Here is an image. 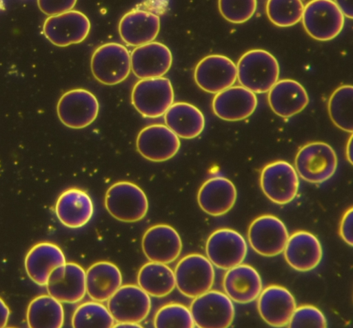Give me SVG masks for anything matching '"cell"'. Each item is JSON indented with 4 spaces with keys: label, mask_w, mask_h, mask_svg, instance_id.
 <instances>
[{
    "label": "cell",
    "mask_w": 353,
    "mask_h": 328,
    "mask_svg": "<svg viewBox=\"0 0 353 328\" xmlns=\"http://www.w3.org/2000/svg\"><path fill=\"white\" fill-rule=\"evenodd\" d=\"M283 252L287 263L293 269L301 272L315 269L323 256L318 238L305 231H298L289 236Z\"/></svg>",
    "instance_id": "7402d4cb"
},
{
    "label": "cell",
    "mask_w": 353,
    "mask_h": 328,
    "mask_svg": "<svg viewBox=\"0 0 353 328\" xmlns=\"http://www.w3.org/2000/svg\"><path fill=\"white\" fill-rule=\"evenodd\" d=\"M195 326L199 328H226L235 315L234 306L223 292L209 290L193 298L190 307Z\"/></svg>",
    "instance_id": "ba28073f"
},
{
    "label": "cell",
    "mask_w": 353,
    "mask_h": 328,
    "mask_svg": "<svg viewBox=\"0 0 353 328\" xmlns=\"http://www.w3.org/2000/svg\"><path fill=\"white\" fill-rule=\"evenodd\" d=\"M1 1V0H0Z\"/></svg>",
    "instance_id": "f6af8a7d"
},
{
    "label": "cell",
    "mask_w": 353,
    "mask_h": 328,
    "mask_svg": "<svg viewBox=\"0 0 353 328\" xmlns=\"http://www.w3.org/2000/svg\"><path fill=\"white\" fill-rule=\"evenodd\" d=\"M303 26L318 41H329L342 31L345 16L333 0H311L304 6Z\"/></svg>",
    "instance_id": "5b68a950"
},
{
    "label": "cell",
    "mask_w": 353,
    "mask_h": 328,
    "mask_svg": "<svg viewBox=\"0 0 353 328\" xmlns=\"http://www.w3.org/2000/svg\"><path fill=\"white\" fill-rule=\"evenodd\" d=\"M113 327H142L140 323H134V322H117L114 324Z\"/></svg>",
    "instance_id": "7bdbcfd3"
},
{
    "label": "cell",
    "mask_w": 353,
    "mask_h": 328,
    "mask_svg": "<svg viewBox=\"0 0 353 328\" xmlns=\"http://www.w3.org/2000/svg\"><path fill=\"white\" fill-rule=\"evenodd\" d=\"M26 319L30 328H60L64 322L61 302L50 295H40L29 303Z\"/></svg>",
    "instance_id": "1f68e13d"
},
{
    "label": "cell",
    "mask_w": 353,
    "mask_h": 328,
    "mask_svg": "<svg viewBox=\"0 0 353 328\" xmlns=\"http://www.w3.org/2000/svg\"><path fill=\"white\" fill-rule=\"evenodd\" d=\"M104 204L112 217L124 222L140 221L146 215L149 206L144 191L128 181L111 185L106 191Z\"/></svg>",
    "instance_id": "7a4b0ae2"
},
{
    "label": "cell",
    "mask_w": 353,
    "mask_h": 328,
    "mask_svg": "<svg viewBox=\"0 0 353 328\" xmlns=\"http://www.w3.org/2000/svg\"><path fill=\"white\" fill-rule=\"evenodd\" d=\"M122 282L120 269L108 261L97 262L85 271L86 293L92 300L106 302Z\"/></svg>",
    "instance_id": "f1b7e54d"
},
{
    "label": "cell",
    "mask_w": 353,
    "mask_h": 328,
    "mask_svg": "<svg viewBox=\"0 0 353 328\" xmlns=\"http://www.w3.org/2000/svg\"><path fill=\"white\" fill-rule=\"evenodd\" d=\"M219 10L222 17L233 23L248 21L255 13L256 0H219Z\"/></svg>",
    "instance_id": "8d00e7d4"
},
{
    "label": "cell",
    "mask_w": 353,
    "mask_h": 328,
    "mask_svg": "<svg viewBox=\"0 0 353 328\" xmlns=\"http://www.w3.org/2000/svg\"><path fill=\"white\" fill-rule=\"evenodd\" d=\"M352 85L337 88L328 101V113L334 124L341 130L352 133Z\"/></svg>",
    "instance_id": "d6a6232c"
},
{
    "label": "cell",
    "mask_w": 353,
    "mask_h": 328,
    "mask_svg": "<svg viewBox=\"0 0 353 328\" xmlns=\"http://www.w3.org/2000/svg\"><path fill=\"white\" fill-rule=\"evenodd\" d=\"M99 104L96 96L88 90L75 88L63 93L57 105L59 120L65 126L81 129L97 118Z\"/></svg>",
    "instance_id": "30bf717a"
},
{
    "label": "cell",
    "mask_w": 353,
    "mask_h": 328,
    "mask_svg": "<svg viewBox=\"0 0 353 328\" xmlns=\"http://www.w3.org/2000/svg\"><path fill=\"white\" fill-rule=\"evenodd\" d=\"M182 247L179 233L165 224L151 226L141 239L142 251L149 261L168 264L179 258Z\"/></svg>",
    "instance_id": "ac0fdd59"
},
{
    "label": "cell",
    "mask_w": 353,
    "mask_h": 328,
    "mask_svg": "<svg viewBox=\"0 0 353 328\" xmlns=\"http://www.w3.org/2000/svg\"><path fill=\"white\" fill-rule=\"evenodd\" d=\"M77 0H37L39 10L48 16L72 10Z\"/></svg>",
    "instance_id": "f35d334b"
},
{
    "label": "cell",
    "mask_w": 353,
    "mask_h": 328,
    "mask_svg": "<svg viewBox=\"0 0 353 328\" xmlns=\"http://www.w3.org/2000/svg\"><path fill=\"white\" fill-rule=\"evenodd\" d=\"M172 64L170 50L157 41L137 46L130 54L131 70L139 79L163 77L168 72Z\"/></svg>",
    "instance_id": "d6986e66"
},
{
    "label": "cell",
    "mask_w": 353,
    "mask_h": 328,
    "mask_svg": "<svg viewBox=\"0 0 353 328\" xmlns=\"http://www.w3.org/2000/svg\"><path fill=\"white\" fill-rule=\"evenodd\" d=\"M205 253L213 266L228 270L243 262L248 253V245L239 232L231 229H219L208 237Z\"/></svg>",
    "instance_id": "8fae6325"
},
{
    "label": "cell",
    "mask_w": 353,
    "mask_h": 328,
    "mask_svg": "<svg viewBox=\"0 0 353 328\" xmlns=\"http://www.w3.org/2000/svg\"><path fill=\"white\" fill-rule=\"evenodd\" d=\"M90 68L94 77L100 83L107 86L118 84L130 75V52L121 44H104L94 51Z\"/></svg>",
    "instance_id": "52a82bcc"
},
{
    "label": "cell",
    "mask_w": 353,
    "mask_h": 328,
    "mask_svg": "<svg viewBox=\"0 0 353 328\" xmlns=\"http://www.w3.org/2000/svg\"><path fill=\"white\" fill-rule=\"evenodd\" d=\"M288 327L325 328L327 327V320L324 314L317 307L305 305L296 307Z\"/></svg>",
    "instance_id": "74e56055"
},
{
    "label": "cell",
    "mask_w": 353,
    "mask_h": 328,
    "mask_svg": "<svg viewBox=\"0 0 353 328\" xmlns=\"http://www.w3.org/2000/svg\"><path fill=\"white\" fill-rule=\"evenodd\" d=\"M90 28V21L85 15L79 10H71L48 16L43 23V32L54 46L65 47L85 40Z\"/></svg>",
    "instance_id": "7c38bea8"
},
{
    "label": "cell",
    "mask_w": 353,
    "mask_h": 328,
    "mask_svg": "<svg viewBox=\"0 0 353 328\" xmlns=\"http://www.w3.org/2000/svg\"><path fill=\"white\" fill-rule=\"evenodd\" d=\"M194 78L203 90L216 94L230 86L237 79L236 65L222 55H210L196 64Z\"/></svg>",
    "instance_id": "9a60e30c"
},
{
    "label": "cell",
    "mask_w": 353,
    "mask_h": 328,
    "mask_svg": "<svg viewBox=\"0 0 353 328\" xmlns=\"http://www.w3.org/2000/svg\"><path fill=\"white\" fill-rule=\"evenodd\" d=\"M49 295L61 303L74 304L85 296V271L75 262H65L55 268L46 284Z\"/></svg>",
    "instance_id": "2e32d148"
},
{
    "label": "cell",
    "mask_w": 353,
    "mask_h": 328,
    "mask_svg": "<svg viewBox=\"0 0 353 328\" xmlns=\"http://www.w3.org/2000/svg\"><path fill=\"white\" fill-rule=\"evenodd\" d=\"M257 301L260 316L270 326H288L296 307L293 295L286 288L272 284L262 289Z\"/></svg>",
    "instance_id": "ffe728a7"
},
{
    "label": "cell",
    "mask_w": 353,
    "mask_h": 328,
    "mask_svg": "<svg viewBox=\"0 0 353 328\" xmlns=\"http://www.w3.org/2000/svg\"><path fill=\"white\" fill-rule=\"evenodd\" d=\"M288 238L285 225L273 215H263L255 218L248 231V239L252 249L265 257L281 254Z\"/></svg>",
    "instance_id": "4fadbf2b"
},
{
    "label": "cell",
    "mask_w": 353,
    "mask_h": 328,
    "mask_svg": "<svg viewBox=\"0 0 353 328\" xmlns=\"http://www.w3.org/2000/svg\"><path fill=\"white\" fill-rule=\"evenodd\" d=\"M10 315V311L8 305L0 298V328L6 327Z\"/></svg>",
    "instance_id": "b9f144b4"
},
{
    "label": "cell",
    "mask_w": 353,
    "mask_h": 328,
    "mask_svg": "<svg viewBox=\"0 0 353 328\" xmlns=\"http://www.w3.org/2000/svg\"><path fill=\"white\" fill-rule=\"evenodd\" d=\"M179 137L166 125L154 124L140 131L136 139L139 154L152 162H161L173 157L179 151Z\"/></svg>",
    "instance_id": "e0dca14e"
},
{
    "label": "cell",
    "mask_w": 353,
    "mask_h": 328,
    "mask_svg": "<svg viewBox=\"0 0 353 328\" xmlns=\"http://www.w3.org/2000/svg\"><path fill=\"white\" fill-rule=\"evenodd\" d=\"M257 102L254 93L242 86H232L215 95L212 106L220 119L235 122L250 117L256 110Z\"/></svg>",
    "instance_id": "44dd1931"
},
{
    "label": "cell",
    "mask_w": 353,
    "mask_h": 328,
    "mask_svg": "<svg viewBox=\"0 0 353 328\" xmlns=\"http://www.w3.org/2000/svg\"><path fill=\"white\" fill-rule=\"evenodd\" d=\"M338 164L333 148L323 142L305 144L298 151L294 161L297 174L305 181L321 184L335 173Z\"/></svg>",
    "instance_id": "3957f363"
},
{
    "label": "cell",
    "mask_w": 353,
    "mask_h": 328,
    "mask_svg": "<svg viewBox=\"0 0 353 328\" xmlns=\"http://www.w3.org/2000/svg\"><path fill=\"white\" fill-rule=\"evenodd\" d=\"M260 186L265 195L272 202L284 205L292 202L299 186L298 174L290 163L278 160L262 169Z\"/></svg>",
    "instance_id": "9c48e42d"
},
{
    "label": "cell",
    "mask_w": 353,
    "mask_h": 328,
    "mask_svg": "<svg viewBox=\"0 0 353 328\" xmlns=\"http://www.w3.org/2000/svg\"><path fill=\"white\" fill-rule=\"evenodd\" d=\"M174 273L176 287L190 298L210 290L215 278L213 264L207 257L199 253H190L180 259Z\"/></svg>",
    "instance_id": "277c9868"
},
{
    "label": "cell",
    "mask_w": 353,
    "mask_h": 328,
    "mask_svg": "<svg viewBox=\"0 0 353 328\" xmlns=\"http://www.w3.org/2000/svg\"><path fill=\"white\" fill-rule=\"evenodd\" d=\"M236 70L241 86L254 93L268 92L278 81L280 73L276 57L263 49L245 52L237 62Z\"/></svg>",
    "instance_id": "6da1fadb"
},
{
    "label": "cell",
    "mask_w": 353,
    "mask_h": 328,
    "mask_svg": "<svg viewBox=\"0 0 353 328\" xmlns=\"http://www.w3.org/2000/svg\"><path fill=\"white\" fill-rule=\"evenodd\" d=\"M268 100L276 115L288 118L299 113L307 106L309 97L300 83L284 79L278 80L270 89Z\"/></svg>",
    "instance_id": "4316f807"
},
{
    "label": "cell",
    "mask_w": 353,
    "mask_h": 328,
    "mask_svg": "<svg viewBox=\"0 0 353 328\" xmlns=\"http://www.w3.org/2000/svg\"><path fill=\"white\" fill-rule=\"evenodd\" d=\"M303 9L301 0H268L265 6L269 20L281 28L290 27L299 22Z\"/></svg>",
    "instance_id": "e575fe53"
},
{
    "label": "cell",
    "mask_w": 353,
    "mask_h": 328,
    "mask_svg": "<svg viewBox=\"0 0 353 328\" xmlns=\"http://www.w3.org/2000/svg\"><path fill=\"white\" fill-rule=\"evenodd\" d=\"M352 135H351V136L348 140L347 144V150H346L347 158L350 164H352Z\"/></svg>",
    "instance_id": "ee69618b"
},
{
    "label": "cell",
    "mask_w": 353,
    "mask_h": 328,
    "mask_svg": "<svg viewBox=\"0 0 353 328\" xmlns=\"http://www.w3.org/2000/svg\"><path fill=\"white\" fill-rule=\"evenodd\" d=\"M352 210V207H350L345 211L339 226V234L341 238L350 247L353 244Z\"/></svg>",
    "instance_id": "ab89813d"
},
{
    "label": "cell",
    "mask_w": 353,
    "mask_h": 328,
    "mask_svg": "<svg viewBox=\"0 0 353 328\" xmlns=\"http://www.w3.org/2000/svg\"><path fill=\"white\" fill-rule=\"evenodd\" d=\"M65 262V255L59 246L43 242L29 250L24 264L29 278L37 284L46 286L51 272Z\"/></svg>",
    "instance_id": "83f0119b"
},
{
    "label": "cell",
    "mask_w": 353,
    "mask_h": 328,
    "mask_svg": "<svg viewBox=\"0 0 353 328\" xmlns=\"http://www.w3.org/2000/svg\"><path fill=\"white\" fill-rule=\"evenodd\" d=\"M174 90L168 78L141 79L132 90L131 102L143 117L157 118L165 114L174 102Z\"/></svg>",
    "instance_id": "8992f818"
},
{
    "label": "cell",
    "mask_w": 353,
    "mask_h": 328,
    "mask_svg": "<svg viewBox=\"0 0 353 328\" xmlns=\"http://www.w3.org/2000/svg\"><path fill=\"white\" fill-rule=\"evenodd\" d=\"M150 296L139 285H121L107 300V307L117 322L140 323L148 316Z\"/></svg>",
    "instance_id": "5bb4252c"
},
{
    "label": "cell",
    "mask_w": 353,
    "mask_h": 328,
    "mask_svg": "<svg viewBox=\"0 0 353 328\" xmlns=\"http://www.w3.org/2000/svg\"><path fill=\"white\" fill-rule=\"evenodd\" d=\"M237 197L234 184L226 177L214 176L207 180L197 194L199 206L212 216L226 214L234 206Z\"/></svg>",
    "instance_id": "603a6c76"
},
{
    "label": "cell",
    "mask_w": 353,
    "mask_h": 328,
    "mask_svg": "<svg viewBox=\"0 0 353 328\" xmlns=\"http://www.w3.org/2000/svg\"><path fill=\"white\" fill-rule=\"evenodd\" d=\"M54 210L63 225L77 229L85 226L91 220L94 204L87 192L79 188H70L59 196Z\"/></svg>",
    "instance_id": "cb8c5ba5"
},
{
    "label": "cell",
    "mask_w": 353,
    "mask_h": 328,
    "mask_svg": "<svg viewBox=\"0 0 353 328\" xmlns=\"http://www.w3.org/2000/svg\"><path fill=\"white\" fill-rule=\"evenodd\" d=\"M225 293L239 304H248L256 300L262 291L259 273L252 266L239 264L226 271L223 280Z\"/></svg>",
    "instance_id": "d4e9b609"
},
{
    "label": "cell",
    "mask_w": 353,
    "mask_h": 328,
    "mask_svg": "<svg viewBox=\"0 0 353 328\" xmlns=\"http://www.w3.org/2000/svg\"><path fill=\"white\" fill-rule=\"evenodd\" d=\"M137 284L150 297H165L176 287L174 271L166 264L150 261L140 268Z\"/></svg>",
    "instance_id": "4dcf8cb0"
},
{
    "label": "cell",
    "mask_w": 353,
    "mask_h": 328,
    "mask_svg": "<svg viewBox=\"0 0 353 328\" xmlns=\"http://www.w3.org/2000/svg\"><path fill=\"white\" fill-rule=\"evenodd\" d=\"M160 30L158 15L143 10L125 13L119 23V33L128 46H139L153 41Z\"/></svg>",
    "instance_id": "484cf974"
},
{
    "label": "cell",
    "mask_w": 353,
    "mask_h": 328,
    "mask_svg": "<svg viewBox=\"0 0 353 328\" xmlns=\"http://www.w3.org/2000/svg\"><path fill=\"white\" fill-rule=\"evenodd\" d=\"M345 17L352 19V0H333Z\"/></svg>",
    "instance_id": "60d3db41"
},
{
    "label": "cell",
    "mask_w": 353,
    "mask_h": 328,
    "mask_svg": "<svg viewBox=\"0 0 353 328\" xmlns=\"http://www.w3.org/2000/svg\"><path fill=\"white\" fill-rule=\"evenodd\" d=\"M156 328H192L195 327L190 309L181 303L172 302L158 309L154 318Z\"/></svg>",
    "instance_id": "d590c367"
},
{
    "label": "cell",
    "mask_w": 353,
    "mask_h": 328,
    "mask_svg": "<svg viewBox=\"0 0 353 328\" xmlns=\"http://www.w3.org/2000/svg\"><path fill=\"white\" fill-rule=\"evenodd\" d=\"M165 125L179 137L192 139L205 127V117L195 106L183 102L173 103L164 114Z\"/></svg>",
    "instance_id": "f546056e"
},
{
    "label": "cell",
    "mask_w": 353,
    "mask_h": 328,
    "mask_svg": "<svg viewBox=\"0 0 353 328\" xmlns=\"http://www.w3.org/2000/svg\"><path fill=\"white\" fill-rule=\"evenodd\" d=\"M115 320L107 307L102 302L91 300L79 305L72 317L74 328H110Z\"/></svg>",
    "instance_id": "836d02e7"
}]
</instances>
